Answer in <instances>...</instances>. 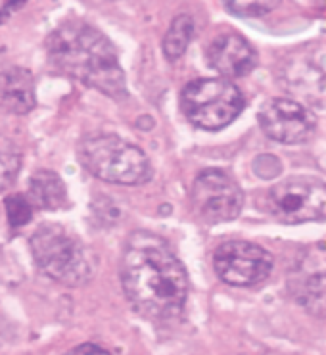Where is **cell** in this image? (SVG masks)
<instances>
[{"mask_svg":"<svg viewBox=\"0 0 326 355\" xmlns=\"http://www.w3.org/2000/svg\"><path fill=\"white\" fill-rule=\"evenodd\" d=\"M121 284L137 313L150 321L179 317L188 297L185 265L154 232L130 234L121 257Z\"/></svg>","mask_w":326,"mask_h":355,"instance_id":"6da1fadb","label":"cell"},{"mask_svg":"<svg viewBox=\"0 0 326 355\" xmlns=\"http://www.w3.org/2000/svg\"><path fill=\"white\" fill-rule=\"evenodd\" d=\"M50 66L110 98L127 96V81L117 50L102 31L83 21H67L46 39Z\"/></svg>","mask_w":326,"mask_h":355,"instance_id":"7a4b0ae2","label":"cell"},{"mask_svg":"<svg viewBox=\"0 0 326 355\" xmlns=\"http://www.w3.org/2000/svg\"><path fill=\"white\" fill-rule=\"evenodd\" d=\"M35 263L46 277L65 286H81L94 275V259L87 246L60 223L41 225L31 236Z\"/></svg>","mask_w":326,"mask_h":355,"instance_id":"3957f363","label":"cell"},{"mask_svg":"<svg viewBox=\"0 0 326 355\" xmlns=\"http://www.w3.org/2000/svg\"><path fill=\"white\" fill-rule=\"evenodd\" d=\"M83 167L98 179L114 184H142L152 177L146 154L115 135H92L79 144Z\"/></svg>","mask_w":326,"mask_h":355,"instance_id":"277c9868","label":"cell"},{"mask_svg":"<svg viewBox=\"0 0 326 355\" xmlns=\"http://www.w3.org/2000/svg\"><path fill=\"white\" fill-rule=\"evenodd\" d=\"M180 107L198 129L219 131L242 114L244 96L237 85L225 77L196 79L180 92Z\"/></svg>","mask_w":326,"mask_h":355,"instance_id":"5b68a950","label":"cell"},{"mask_svg":"<svg viewBox=\"0 0 326 355\" xmlns=\"http://www.w3.org/2000/svg\"><path fill=\"white\" fill-rule=\"evenodd\" d=\"M263 206L284 225L326 221V182L317 177H288L265 192Z\"/></svg>","mask_w":326,"mask_h":355,"instance_id":"8992f818","label":"cell"},{"mask_svg":"<svg viewBox=\"0 0 326 355\" xmlns=\"http://www.w3.org/2000/svg\"><path fill=\"white\" fill-rule=\"evenodd\" d=\"M278 79L293 100L326 106V41H313L292 50L278 67Z\"/></svg>","mask_w":326,"mask_h":355,"instance_id":"52a82bcc","label":"cell"},{"mask_svg":"<svg viewBox=\"0 0 326 355\" xmlns=\"http://www.w3.org/2000/svg\"><path fill=\"white\" fill-rule=\"evenodd\" d=\"M190 202L202 221L215 225L237 219L244 206V194L225 171L205 169L194 179Z\"/></svg>","mask_w":326,"mask_h":355,"instance_id":"ba28073f","label":"cell"},{"mask_svg":"<svg viewBox=\"0 0 326 355\" xmlns=\"http://www.w3.org/2000/svg\"><path fill=\"white\" fill-rule=\"evenodd\" d=\"M213 267L223 282L230 286H255L273 271V256L248 240H227L213 256Z\"/></svg>","mask_w":326,"mask_h":355,"instance_id":"9c48e42d","label":"cell"},{"mask_svg":"<svg viewBox=\"0 0 326 355\" xmlns=\"http://www.w3.org/2000/svg\"><path fill=\"white\" fill-rule=\"evenodd\" d=\"M259 125L271 141L300 144L315 132V117L293 98H271L259 112Z\"/></svg>","mask_w":326,"mask_h":355,"instance_id":"30bf717a","label":"cell"},{"mask_svg":"<svg viewBox=\"0 0 326 355\" xmlns=\"http://www.w3.org/2000/svg\"><path fill=\"white\" fill-rule=\"evenodd\" d=\"M207 64L225 79L244 77L257 64V54L252 44L238 33H223L215 37L205 50Z\"/></svg>","mask_w":326,"mask_h":355,"instance_id":"8fae6325","label":"cell"},{"mask_svg":"<svg viewBox=\"0 0 326 355\" xmlns=\"http://www.w3.org/2000/svg\"><path fill=\"white\" fill-rule=\"evenodd\" d=\"M33 75L24 67H6L0 73V106L8 114L25 116L35 107Z\"/></svg>","mask_w":326,"mask_h":355,"instance_id":"7c38bea8","label":"cell"},{"mask_svg":"<svg viewBox=\"0 0 326 355\" xmlns=\"http://www.w3.org/2000/svg\"><path fill=\"white\" fill-rule=\"evenodd\" d=\"M27 196L33 206L44 211H58L67 206V189L62 177L49 169H41L31 175Z\"/></svg>","mask_w":326,"mask_h":355,"instance_id":"4fadbf2b","label":"cell"},{"mask_svg":"<svg viewBox=\"0 0 326 355\" xmlns=\"http://www.w3.org/2000/svg\"><path fill=\"white\" fill-rule=\"evenodd\" d=\"M194 35V21L192 17L182 14L177 16L171 21V27L167 29V33L163 37V52L169 60H179L185 56L188 50V44L192 41Z\"/></svg>","mask_w":326,"mask_h":355,"instance_id":"5bb4252c","label":"cell"},{"mask_svg":"<svg viewBox=\"0 0 326 355\" xmlns=\"http://www.w3.org/2000/svg\"><path fill=\"white\" fill-rule=\"evenodd\" d=\"M298 300L311 315L326 319V272H317L305 279Z\"/></svg>","mask_w":326,"mask_h":355,"instance_id":"9a60e30c","label":"cell"},{"mask_svg":"<svg viewBox=\"0 0 326 355\" xmlns=\"http://www.w3.org/2000/svg\"><path fill=\"white\" fill-rule=\"evenodd\" d=\"M22 169V152L14 141L0 135V192L10 189Z\"/></svg>","mask_w":326,"mask_h":355,"instance_id":"2e32d148","label":"cell"},{"mask_svg":"<svg viewBox=\"0 0 326 355\" xmlns=\"http://www.w3.org/2000/svg\"><path fill=\"white\" fill-rule=\"evenodd\" d=\"M6 206V217L12 229H22L33 219V209L35 206L31 204L29 196L24 194H10L8 198L4 200Z\"/></svg>","mask_w":326,"mask_h":355,"instance_id":"e0dca14e","label":"cell"},{"mask_svg":"<svg viewBox=\"0 0 326 355\" xmlns=\"http://www.w3.org/2000/svg\"><path fill=\"white\" fill-rule=\"evenodd\" d=\"M223 2L232 14L244 17L269 14L280 4V0H223Z\"/></svg>","mask_w":326,"mask_h":355,"instance_id":"ac0fdd59","label":"cell"},{"mask_svg":"<svg viewBox=\"0 0 326 355\" xmlns=\"http://www.w3.org/2000/svg\"><path fill=\"white\" fill-rule=\"evenodd\" d=\"M65 355H112L106 352L104 347L96 346V344H81V346L74 347L71 352H67Z\"/></svg>","mask_w":326,"mask_h":355,"instance_id":"d6986e66","label":"cell"},{"mask_svg":"<svg viewBox=\"0 0 326 355\" xmlns=\"http://www.w3.org/2000/svg\"><path fill=\"white\" fill-rule=\"evenodd\" d=\"M25 2H27V0H8V4H6V8L16 10V8H19L22 4H25Z\"/></svg>","mask_w":326,"mask_h":355,"instance_id":"ffe728a7","label":"cell"},{"mask_svg":"<svg viewBox=\"0 0 326 355\" xmlns=\"http://www.w3.org/2000/svg\"><path fill=\"white\" fill-rule=\"evenodd\" d=\"M4 17H6V14H4V12H2V10H0V24H2V21H4Z\"/></svg>","mask_w":326,"mask_h":355,"instance_id":"44dd1931","label":"cell"}]
</instances>
